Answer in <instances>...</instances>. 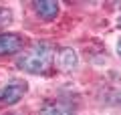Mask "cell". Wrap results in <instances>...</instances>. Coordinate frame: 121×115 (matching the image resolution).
<instances>
[{"label":"cell","mask_w":121,"mask_h":115,"mask_svg":"<svg viewBox=\"0 0 121 115\" xmlns=\"http://www.w3.org/2000/svg\"><path fill=\"white\" fill-rule=\"evenodd\" d=\"M55 63V49L47 43H36L30 49L22 51L16 59L18 69L32 75H44Z\"/></svg>","instance_id":"1"},{"label":"cell","mask_w":121,"mask_h":115,"mask_svg":"<svg viewBox=\"0 0 121 115\" xmlns=\"http://www.w3.org/2000/svg\"><path fill=\"white\" fill-rule=\"evenodd\" d=\"M28 91V83L22 81V79H12L8 81L6 85L0 87V107H8V105H14L18 103L24 93Z\"/></svg>","instance_id":"2"},{"label":"cell","mask_w":121,"mask_h":115,"mask_svg":"<svg viewBox=\"0 0 121 115\" xmlns=\"http://www.w3.org/2000/svg\"><path fill=\"white\" fill-rule=\"evenodd\" d=\"M20 49H22V36L10 32L0 34V55H12V53H18Z\"/></svg>","instance_id":"3"},{"label":"cell","mask_w":121,"mask_h":115,"mask_svg":"<svg viewBox=\"0 0 121 115\" xmlns=\"http://www.w3.org/2000/svg\"><path fill=\"white\" fill-rule=\"evenodd\" d=\"M55 63L59 67V71H71L77 65V55L71 49H60L55 53Z\"/></svg>","instance_id":"4"},{"label":"cell","mask_w":121,"mask_h":115,"mask_svg":"<svg viewBox=\"0 0 121 115\" xmlns=\"http://www.w3.org/2000/svg\"><path fill=\"white\" fill-rule=\"evenodd\" d=\"M35 10L43 20H52L59 14V4L55 0H39V2H35Z\"/></svg>","instance_id":"5"},{"label":"cell","mask_w":121,"mask_h":115,"mask_svg":"<svg viewBox=\"0 0 121 115\" xmlns=\"http://www.w3.org/2000/svg\"><path fill=\"white\" fill-rule=\"evenodd\" d=\"M39 115H73V111L67 109L65 105H60V103H48L40 109Z\"/></svg>","instance_id":"6"},{"label":"cell","mask_w":121,"mask_h":115,"mask_svg":"<svg viewBox=\"0 0 121 115\" xmlns=\"http://www.w3.org/2000/svg\"><path fill=\"white\" fill-rule=\"evenodd\" d=\"M10 22H12V12L8 8H4V6H0V28L8 26Z\"/></svg>","instance_id":"7"},{"label":"cell","mask_w":121,"mask_h":115,"mask_svg":"<svg viewBox=\"0 0 121 115\" xmlns=\"http://www.w3.org/2000/svg\"><path fill=\"white\" fill-rule=\"evenodd\" d=\"M117 53H119V57H121V38L117 40Z\"/></svg>","instance_id":"8"}]
</instances>
